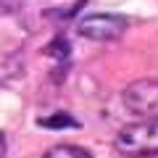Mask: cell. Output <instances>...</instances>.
I'll return each mask as SVG.
<instances>
[{
    "instance_id": "obj_5",
    "label": "cell",
    "mask_w": 158,
    "mask_h": 158,
    "mask_svg": "<svg viewBox=\"0 0 158 158\" xmlns=\"http://www.w3.org/2000/svg\"><path fill=\"white\" fill-rule=\"evenodd\" d=\"M40 127H45V129H79L82 124L69 113H53V116L40 118Z\"/></svg>"
},
{
    "instance_id": "obj_7",
    "label": "cell",
    "mask_w": 158,
    "mask_h": 158,
    "mask_svg": "<svg viewBox=\"0 0 158 158\" xmlns=\"http://www.w3.org/2000/svg\"><path fill=\"white\" fill-rule=\"evenodd\" d=\"M3 156H6V137L0 135V158H3Z\"/></svg>"
},
{
    "instance_id": "obj_6",
    "label": "cell",
    "mask_w": 158,
    "mask_h": 158,
    "mask_svg": "<svg viewBox=\"0 0 158 158\" xmlns=\"http://www.w3.org/2000/svg\"><path fill=\"white\" fill-rule=\"evenodd\" d=\"M21 0H0V11H11V8H19Z\"/></svg>"
},
{
    "instance_id": "obj_2",
    "label": "cell",
    "mask_w": 158,
    "mask_h": 158,
    "mask_svg": "<svg viewBox=\"0 0 158 158\" xmlns=\"http://www.w3.org/2000/svg\"><path fill=\"white\" fill-rule=\"evenodd\" d=\"M124 108L137 118L145 121H158V79H135L121 92Z\"/></svg>"
},
{
    "instance_id": "obj_3",
    "label": "cell",
    "mask_w": 158,
    "mask_h": 158,
    "mask_svg": "<svg viewBox=\"0 0 158 158\" xmlns=\"http://www.w3.org/2000/svg\"><path fill=\"white\" fill-rule=\"evenodd\" d=\"M77 32L85 40L111 42V40H118L127 32V19L116 16V13H90L77 24Z\"/></svg>"
},
{
    "instance_id": "obj_1",
    "label": "cell",
    "mask_w": 158,
    "mask_h": 158,
    "mask_svg": "<svg viewBox=\"0 0 158 158\" xmlns=\"http://www.w3.org/2000/svg\"><path fill=\"white\" fill-rule=\"evenodd\" d=\"M113 148H116L121 156L129 158H150L158 156V121H135V124H127L118 129L116 140H113Z\"/></svg>"
},
{
    "instance_id": "obj_4",
    "label": "cell",
    "mask_w": 158,
    "mask_h": 158,
    "mask_svg": "<svg viewBox=\"0 0 158 158\" xmlns=\"http://www.w3.org/2000/svg\"><path fill=\"white\" fill-rule=\"evenodd\" d=\"M42 158H92V156L85 148H79V145H66V142H61V145L48 148V150L42 153Z\"/></svg>"
}]
</instances>
